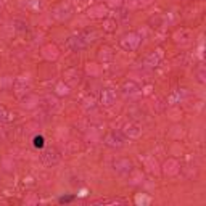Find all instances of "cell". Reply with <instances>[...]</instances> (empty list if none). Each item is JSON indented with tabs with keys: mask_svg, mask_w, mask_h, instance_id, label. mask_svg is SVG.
<instances>
[{
	"mask_svg": "<svg viewBox=\"0 0 206 206\" xmlns=\"http://www.w3.org/2000/svg\"><path fill=\"white\" fill-rule=\"evenodd\" d=\"M34 147L35 148H42L44 147V137H40V135L34 137Z\"/></svg>",
	"mask_w": 206,
	"mask_h": 206,
	"instance_id": "1",
	"label": "cell"
}]
</instances>
